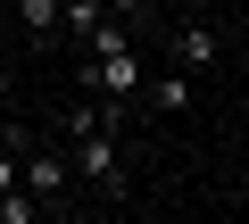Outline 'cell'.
<instances>
[{
	"label": "cell",
	"mask_w": 249,
	"mask_h": 224,
	"mask_svg": "<svg viewBox=\"0 0 249 224\" xmlns=\"http://www.w3.org/2000/svg\"><path fill=\"white\" fill-rule=\"evenodd\" d=\"M142 83H150V75H142V58H133V50H108L100 67H83V91H108V100H133Z\"/></svg>",
	"instance_id": "cell-2"
},
{
	"label": "cell",
	"mask_w": 249,
	"mask_h": 224,
	"mask_svg": "<svg viewBox=\"0 0 249 224\" xmlns=\"http://www.w3.org/2000/svg\"><path fill=\"white\" fill-rule=\"evenodd\" d=\"M0 100H9V67H0Z\"/></svg>",
	"instance_id": "cell-11"
},
{
	"label": "cell",
	"mask_w": 249,
	"mask_h": 224,
	"mask_svg": "<svg viewBox=\"0 0 249 224\" xmlns=\"http://www.w3.org/2000/svg\"><path fill=\"white\" fill-rule=\"evenodd\" d=\"M75 174L91 191H124V158H116V133H75Z\"/></svg>",
	"instance_id": "cell-1"
},
{
	"label": "cell",
	"mask_w": 249,
	"mask_h": 224,
	"mask_svg": "<svg viewBox=\"0 0 249 224\" xmlns=\"http://www.w3.org/2000/svg\"><path fill=\"white\" fill-rule=\"evenodd\" d=\"M150 100L166 108V117H183V108H191V75H158V83H150Z\"/></svg>",
	"instance_id": "cell-6"
},
{
	"label": "cell",
	"mask_w": 249,
	"mask_h": 224,
	"mask_svg": "<svg viewBox=\"0 0 249 224\" xmlns=\"http://www.w3.org/2000/svg\"><path fill=\"white\" fill-rule=\"evenodd\" d=\"M100 9H108V17H142L150 0H100Z\"/></svg>",
	"instance_id": "cell-9"
},
{
	"label": "cell",
	"mask_w": 249,
	"mask_h": 224,
	"mask_svg": "<svg viewBox=\"0 0 249 224\" xmlns=\"http://www.w3.org/2000/svg\"><path fill=\"white\" fill-rule=\"evenodd\" d=\"M17 17H25V34H58V0H17Z\"/></svg>",
	"instance_id": "cell-7"
},
{
	"label": "cell",
	"mask_w": 249,
	"mask_h": 224,
	"mask_svg": "<svg viewBox=\"0 0 249 224\" xmlns=\"http://www.w3.org/2000/svg\"><path fill=\"white\" fill-rule=\"evenodd\" d=\"M25 191H34L42 207H58V191H67V158H58V150H34V141H25Z\"/></svg>",
	"instance_id": "cell-3"
},
{
	"label": "cell",
	"mask_w": 249,
	"mask_h": 224,
	"mask_svg": "<svg viewBox=\"0 0 249 224\" xmlns=\"http://www.w3.org/2000/svg\"><path fill=\"white\" fill-rule=\"evenodd\" d=\"M34 216H42L34 191H0V224H34Z\"/></svg>",
	"instance_id": "cell-8"
},
{
	"label": "cell",
	"mask_w": 249,
	"mask_h": 224,
	"mask_svg": "<svg viewBox=\"0 0 249 224\" xmlns=\"http://www.w3.org/2000/svg\"><path fill=\"white\" fill-rule=\"evenodd\" d=\"M0 191H17V158L9 150H0Z\"/></svg>",
	"instance_id": "cell-10"
},
{
	"label": "cell",
	"mask_w": 249,
	"mask_h": 224,
	"mask_svg": "<svg viewBox=\"0 0 249 224\" xmlns=\"http://www.w3.org/2000/svg\"><path fill=\"white\" fill-rule=\"evenodd\" d=\"M175 58H183V67H208V58H216V25H183V34H175Z\"/></svg>",
	"instance_id": "cell-4"
},
{
	"label": "cell",
	"mask_w": 249,
	"mask_h": 224,
	"mask_svg": "<svg viewBox=\"0 0 249 224\" xmlns=\"http://www.w3.org/2000/svg\"><path fill=\"white\" fill-rule=\"evenodd\" d=\"M108 9H100V0H58V25L75 34V42H91V25H100Z\"/></svg>",
	"instance_id": "cell-5"
}]
</instances>
